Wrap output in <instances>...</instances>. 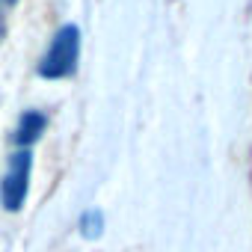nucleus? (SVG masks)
<instances>
[{
  "instance_id": "f03ea898",
  "label": "nucleus",
  "mask_w": 252,
  "mask_h": 252,
  "mask_svg": "<svg viewBox=\"0 0 252 252\" xmlns=\"http://www.w3.org/2000/svg\"><path fill=\"white\" fill-rule=\"evenodd\" d=\"M30 175H33V152L15 149L6 158V169L0 178V205L9 214H18L30 193Z\"/></svg>"
},
{
  "instance_id": "20e7f679",
  "label": "nucleus",
  "mask_w": 252,
  "mask_h": 252,
  "mask_svg": "<svg viewBox=\"0 0 252 252\" xmlns=\"http://www.w3.org/2000/svg\"><path fill=\"white\" fill-rule=\"evenodd\" d=\"M80 234L86 237V240H95V237H101V231H104V211L101 208H86L83 214H80Z\"/></svg>"
},
{
  "instance_id": "39448f33",
  "label": "nucleus",
  "mask_w": 252,
  "mask_h": 252,
  "mask_svg": "<svg viewBox=\"0 0 252 252\" xmlns=\"http://www.w3.org/2000/svg\"><path fill=\"white\" fill-rule=\"evenodd\" d=\"M15 6H18V0H0V45L6 42V33H9V15H12Z\"/></svg>"
},
{
  "instance_id": "f257e3e1",
  "label": "nucleus",
  "mask_w": 252,
  "mask_h": 252,
  "mask_svg": "<svg viewBox=\"0 0 252 252\" xmlns=\"http://www.w3.org/2000/svg\"><path fill=\"white\" fill-rule=\"evenodd\" d=\"M77 63H80V30L77 24H63L54 33L51 45L45 48L36 71L42 80H65L74 77Z\"/></svg>"
},
{
  "instance_id": "7ed1b4c3",
  "label": "nucleus",
  "mask_w": 252,
  "mask_h": 252,
  "mask_svg": "<svg viewBox=\"0 0 252 252\" xmlns=\"http://www.w3.org/2000/svg\"><path fill=\"white\" fill-rule=\"evenodd\" d=\"M45 131H48V116H45L42 110H24V113L18 116V122H15L9 140H12L18 149H33V146L42 140Z\"/></svg>"
}]
</instances>
